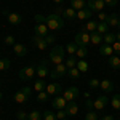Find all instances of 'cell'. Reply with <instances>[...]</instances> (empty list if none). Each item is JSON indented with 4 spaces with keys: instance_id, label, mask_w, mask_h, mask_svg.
<instances>
[{
    "instance_id": "31",
    "label": "cell",
    "mask_w": 120,
    "mask_h": 120,
    "mask_svg": "<svg viewBox=\"0 0 120 120\" xmlns=\"http://www.w3.org/2000/svg\"><path fill=\"white\" fill-rule=\"evenodd\" d=\"M77 69H79L80 72H86V71L90 69V66H88V63H86V61L79 59V61H77Z\"/></svg>"
},
{
    "instance_id": "11",
    "label": "cell",
    "mask_w": 120,
    "mask_h": 120,
    "mask_svg": "<svg viewBox=\"0 0 120 120\" xmlns=\"http://www.w3.org/2000/svg\"><path fill=\"white\" fill-rule=\"evenodd\" d=\"M34 32H35V35L46 37L50 34V29H48V26H46L45 22H38V24H35V27H34Z\"/></svg>"
},
{
    "instance_id": "4",
    "label": "cell",
    "mask_w": 120,
    "mask_h": 120,
    "mask_svg": "<svg viewBox=\"0 0 120 120\" xmlns=\"http://www.w3.org/2000/svg\"><path fill=\"white\" fill-rule=\"evenodd\" d=\"M67 72H69L67 66H66L64 63H61V64H56L55 66V69L50 72V77H51L53 80H56V79H59V77H64Z\"/></svg>"
},
{
    "instance_id": "19",
    "label": "cell",
    "mask_w": 120,
    "mask_h": 120,
    "mask_svg": "<svg viewBox=\"0 0 120 120\" xmlns=\"http://www.w3.org/2000/svg\"><path fill=\"white\" fill-rule=\"evenodd\" d=\"M13 51L16 56H26L27 55V48L22 45V43H15L13 45Z\"/></svg>"
},
{
    "instance_id": "5",
    "label": "cell",
    "mask_w": 120,
    "mask_h": 120,
    "mask_svg": "<svg viewBox=\"0 0 120 120\" xmlns=\"http://www.w3.org/2000/svg\"><path fill=\"white\" fill-rule=\"evenodd\" d=\"M63 96H64V99L67 102L75 101V99H79V96H80V90H79L77 86H69L67 90H64Z\"/></svg>"
},
{
    "instance_id": "16",
    "label": "cell",
    "mask_w": 120,
    "mask_h": 120,
    "mask_svg": "<svg viewBox=\"0 0 120 120\" xmlns=\"http://www.w3.org/2000/svg\"><path fill=\"white\" fill-rule=\"evenodd\" d=\"M91 16H93V11L90 8H83V10L77 11V18L80 19V21H88Z\"/></svg>"
},
{
    "instance_id": "34",
    "label": "cell",
    "mask_w": 120,
    "mask_h": 120,
    "mask_svg": "<svg viewBox=\"0 0 120 120\" xmlns=\"http://www.w3.org/2000/svg\"><path fill=\"white\" fill-rule=\"evenodd\" d=\"M27 119L29 120H42V114H40V111H32L27 114Z\"/></svg>"
},
{
    "instance_id": "12",
    "label": "cell",
    "mask_w": 120,
    "mask_h": 120,
    "mask_svg": "<svg viewBox=\"0 0 120 120\" xmlns=\"http://www.w3.org/2000/svg\"><path fill=\"white\" fill-rule=\"evenodd\" d=\"M46 64H48V61H45V59H43V61H42V63H40V64L37 66V77L38 79H45L46 75L50 74V72H48V67H46Z\"/></svg>"
},
{
    "instance_id": "38",
    "label": "cell",
    "mask_w": 120,
    "mask_h": 120,
    "mask_svg": "<svg viewBox=\"0 0 120 120\" xmlns=\"http://www.w3.org/2000/svg\"><path fill=\"white\" fill-rule=\"evenodd\" d=\"M85 120H99V119H98V114L94 111H88L85 115Z\"/></svg>"
},
{
    "instance_id": "43",
    "label": "cell",
    "mask_w": 120,
    "mask_h": 120,
    "mask_svg": "<svg viewBox=\"0 0 120 120\" xmlns=\"http://www.w3.org/2000/svg\"><path fill=\"white\" fill-rule=\"evenodd\" d=\"M66 117H67V114H66L64 109H61V111H58V112H56V119H58V120H64Z\"/></svg>"
},
{
    "instance_id": "53",
    "label": "cell",
    "mask_w": 120,
    "mask_h": 120,
    "mask_svg": "<svg viewBox=\"0 0 120 120\" xmlns=\"http://www.w3.org/2000/svg\"><path fill=\"white\" fill-rule=\"evenodd\" d=\"M2 98H3V94H2V91H0V99H2Z\"/></svg>"
},
{
    "instance_id": "23",
    "label": "cell",
    "mask_w": 120,
    "mask_h": 120,
    "mask_svg": "<svg viewBox=\"0 0 120 120\" xmlns=\"http://www.w3.org/2000/svg\"><path fill=\"white\" fill-rule=\"evenodd\" d=\"M99 88H101L102 91H106V93H109V91H112V88H114V85H112V82L111 80H101V85H99Z\"/></svg>"
},
{
    "instance_id": "41",
    "label": "cell",
    "mask_w": 120,
    "mask_h": 120,
    "mask_svg": "<svg viewBox=\"0 0 120 120\" xmlns=\"http://www.w3.org/2000/svg\"><path fill=\"white\" fill-rule=\"evenodd\" d=\"M3 42H5V45L13 46V45H15V37H13V35H7V37L3 38Z\"/></svg>"
},
{
    "instance_id": "17",
    "label": "cell",
    "mask_w": 120,
    "mask_h": 120,
    "mask_svg": "<svg viewBox=\"0 0 120 120\" xmlns=\"http://www.w3.org/2000/svg\"><path fill=\"white\" fill-rule=\"evenodd\" d=\"M32 42H34V45L37 46L38 50H45L46 46H48L45 37H40V35H34V37H32Z\"/></svg>"
},
{
    "instance_id": "29",
    "label": "cell",
    "mask_w": 120,
    "mask_h": 120,
    "mask_svg": "<svg viewBox=\"0 0 120 120\" xmlns=\"http://www.w3.org/2000/svg\"><path fill=\"white\" fill-rule=\"evenodd\" d=\"M96 27H98V22H96V21H88V22H86V24H85V30H86V32H90V34H91V32H94V30H96Z\"/></svg>"
},
{
    "instance_id": "14",
    "label": "cell",
    "mask_w": 120,
    "mask_h": 120,
    "mask_svg": "<svg viewBox=\"0 0 120 120\" xmlns=\"http://www.w3.org/2000/svg\"><path fill=\"white\" fill-rule=\"evenodd\" d=\"M46 93H48V94H53V96H58V94H59V93L63 91V90H61V85H59V83H50V85H46Z\"/></svg>"
},
{
    "instance_id": "47",
    "label": "cell",
    "mask_w": 120,
    "mask_h": 120,
    "mask_svg": "<svg viewBox=\"0 0 120 120\" xmlns=\"http://www.w3.org/2000/svg\"><path fill=\"white\" fill-rule=\"evenodd\" d=\"M45 40H46V43H48V45H51V43L55 42V35H51V34H48V35L45 37Z\"/></svg>"
},
{
    "instance_id": "2",
    "label": "cell",
    "mask_w": 120,
    "mask_h": 120,
    "mask_svg": "<svg viewBox=\"0 0 120 120\" xmlns=\"http://www.w3.org/2000/svg\"><path fill=\"white\" fill-rule=\"evenodd\" d=\"M50 59L56 64H61L63 61H64V48L59 45H56L55 48H51V51H50Z\"/></svg>"
},
{
    "instance_id": "9",
    "label": "cell",
    "mask_w": 120,
    "mask_h": 120,
    "mask_svg": "<svg viewBox=\"0 0 120 120\" xmlns=\"http://www.w3.org/2000/svg\"><path fill=\"white\" fill-rule=\"evenodd\" d=\"M106 106H107V96H106V94L98 96V98L93 101V109H94V111H102V109H106Z\"/></svg>"
},
{
    "instance_id": "37",
    "label": "cell",
    "mask_w": 120,
    "mask_h": 120,
    "mask_svg": "<svg viewBox=\"0 0 120 120\" xmlns=\"http://www.w3.org/2000/svg\"><path fill=\"white\" fill-rule=\"evenodd\" d=\"M48 96H50V94L46 93V90H43V91H40V93L37 94V101H40V102H45L46 99H48Z\"/></svg>"
},
{
    "instance_id": "49",
    "label": "cell",
    "mask_w": 120,
    "mask_h": 120,
    "mask_svg": "<svg viewBox=\"0 0 120 120\" xmlns=\"http://www.w3.org/2000/svg\"><path fill=\"white\" fill-rule=\"evenodd\" d=\"M101 120H114V117H112V115H104Z\"/></svg>"
},
{
    "instance_id": "36",
    "label": "cell",
    "mask_w": 120,
    "mask_h": 120,
    "mask_svg": "<svg viewBox=\"0 0 120 120\" xmlns=\"http://www.w3.org/2000/svg\"><path fill=\"white\" fill-rule=\"evenodd\" d=\"M77 43L75 42H72V43H67V46H66V50H67V53L69 55H75V51H77Z\"/></svg>"
},
{
    "instance_id": "3",
    "label": "cell",
    "mask_w": 120,
    "mask_h": 120,
    "mask_svg": "<svg viewBox=\"0 0 120 120\" xmlns=\"http://www.w3.org/2000/svg\"><path fill=\"white\" fill-rule=\"evenodd\" d=\"M75 43H77V46H88V43H91L90 32H86L85 29H82V30L75 35Z\"/></svg>"
},
{
    "instance_id": "27",
    "label": "cell",
    "mask_w": 120,
    "mask_h": 120,
    "mask_svg": "<svg viewBox=\"0 0 120 120\" xmlns=\"http://www.w3.org/2000/svg\"><path fill=\"white\" fill-rule=\"evenodd\" d=\"M109 64H111L112 69H120V56H111Z\"/></svg>"
},
{
    "instance_id": "51",
    "label": "cell",
    "mask_w": 120,
    "mask_h": 120,
    "mask_svg": "<svg viewBox=\"0 0 120 120\" xmlns=\"http://www.w3.org/2000/svg\"><path fill=\"white\" fill-rule=\"evenodd\" d=\"M53 2H55L56 5H59V3H63V2H64V0H53Z\"/></svg>"
},
{
    "instance_id": "7",
    "label": "cell",
    "mask_w": 120,
    "mask_h": 120,
    "mask_svg": "<svg viewBox=\"0 0 120 120\" xmlns=\"http://www.w3.org/2000/svg\"><path fill=\"white\" fill-rule=\"evenodd\" d=\"M35 74H37V69L34 66H26L19 71V79L21 80H30Z\"/></svg>"
},
{
    "instance_id": "45",
    "label": "cell",
    "mask_w": 120,
    "mask_h": 120,
    "mask_svg": "<svg viewBox=\"0 0 120 120\" xmlns=\"http://www.w3.org/2000/svg\"><path fill=\"white\" fill-rule=\"evenodd\" d=\"M99 85H101V82H99L98 79H91V80H90V86H91V88H98Z\"/></svg>"
},
{
    "instance_id": "32",
    "label": "cell",
    "mask_w": 120,
    "mask_h": 120,
    "mask_svg": "<svg viewBox=\"0 0 120 120\" xmlns=\"http://www.w3.org/2000/svg\"><path fill=\"white\" fill-rule=\"evenodd\" d=\"M111 106L115 109V111H120V94H115L111 99Z\"/></svg>"
},
{
    "instance_id": "10",
    "label": "cell",
    "mask_w": 120,
    "mask_h": 120,
    "mask_svg": "<svg viewBox=\"0 0 120 120\" xmlns=\"http://www.w3.org/2000/svg\"><path fill=\"white\" fill-rule=\"evenodd\" d=\"M88 8L91 10V11H102V10L106 8V3H104V0H88Z\"/></svg>"
},
{
    "instance_id": "35",
    "label": "cell",
    "mask_w": 120,
    "mask_h": 120,
    "mask_svg": "<svg viewBox=\"0 0 120 120\" xmlns=\"http://www.w3.org/2000/svg\"><path fill=\"white\" fill-rule=\"evenodd\" d=\"M75 56L80 58V59H83V58L86 56V46H79L77 51H75Z\"/></svg>"
},
{
    "instance_id": "26",
    "label": "cell",
    "mask_w": 120,
    "mask_h": 120,
    "mask_svg": "<svg viewBox=\"0 0 120 120\" xmlns=\"http://www.w3.org/2000/svg\"><path fill=\"white\" fill-rule=\"evenodd\" d=\"M71 7L74 10H83L85 8V0H71Z\"/></svg>"
},
{
    "instance_id": "28",
    "label": "cell",
    "mask_w": 120,
    "mask_h": 120,
    "mask_svg": "<svg viewBox=\"0 0 120 120\" xmlns=\"http://www.w3.org/2000/svg\"><path fill=\"white\" fill-rule=\"evenodd\" d=\"M77 61H79V59H77L74 55H71L69 58H67V61H66L64 64L67 66V69H72V67H77Z\"/></svg>"
},
{
    "instance_id": "52",
    "label": "cell",
    "mask_w": 120,
    "mask_h": 120,
    "mask_svg": "<svg viewBox=\"0 0 120 120\" xmlns=\"http://www.w3.org/2000/svg\"><path fill=\"white\" fill-rule=\"evenodd\" d=\"M115 35H117V40L120 42V32H119V34H115Z\"/></svg>"
},
{
    "instance_id": "50",
    "label": "cell",
    "mask_w": 120,
    "mask_h": 120,
    "mask_svg": "<svg viewBox=\"0 0 120 120\" xmlns=\"http://www.w3.org/2000/svg\"><path fill=\"white\" fill-rule=\"evenodd\" d=\"M63 10H64V8H61V7H59V8H56V15H59V16H61V15H63Z\"/></svg>"
},
{
    "instance_id": "24",
    "label": "cell",
    "mask_w": 120,
    "mask_h": 120,
    "mask_svg": "<svg viewBox=\"0 0 120 120\" xmlns=\"http://www.w3.org/2000/svg\"><path fill=\"white\" fill-rule=\"evenodd\" d=\"M90 37H91V43L93 45H101V42H102V35L99 34V32H91L90 34Z\"/></svg>"
},
{
    "instance_id": "18",
    "label": "cell",
    "mask_w": 120,
    "mask_h": 120,
    "mask_svg": "<svg viewBox=\"0 0 120 120\" xmlns=\"http://www.w3.org/2000/svg\"><path fill=\"white\" fill-rule=\"evenodd\" d=\"M64 19H69V21H72V19L77 18V10H74L72 7L71 8H64L63 10V15H61Z\"/></svg>"
},
{
    "instance_id": "30",
    "label": "cell",
    "mask_w": 120,
    "mask_h": 120,
    "mask_svg": "<svg viewBox=\"0 0 120 120\" xmlns=\"http://www.w3.org/2000/svg\"><path fill=\"white\" fill-rule=\"evenodd\" d=\"M107 27H109V24H107V22H99V21H98L96 32H99L101 35H104V34H107Z\"/></svg>"
},
{
    "instance_id": "21",
    "label": "cell",
    "mask_w": 120,
    "mask_h": 120,
    "mask_svg": "<svg viewBox=\"0 0 120 120\" xmlns=\"http://www.w3.org/2000/svg\"><path fill=\"white\" fill-rule=\"evenodd\" d=\"M119 21H120V16L117 13H112V15L107 16V21H106V22H107L109 26H112V27H117V26H119Z\"/></svg>"
},
{
    "instance_id": "1",
    "label": "cell",
    "mask_w": 120,
    "mask_h": 120,
    "mask_svg": "<svg viewBox=\"0 0 120 120\" xmlns=\"http://www.w3.org/2000/svg\"><path fill=\"white\" fill-rule=\"evenodd\" d=\"M45 24L48 26L50 30H59V29L64 27V18H61L59 15H56V13H51V15H48L45 16Z\"/></svg>"
},
{
    "instance_id": "55",
    "label": "cell",
    "mask_w": 120,
    "mask_h": 120,
    "mask_svg": "<svg viewBox=\"0 0 120 120\" xmlns=\"http://www.w3.org/2000/svg\"><path fill=\"white\" fill-rule=\"evenodd\" d=\"M21 120H29V119H21Z\"/></svg>"
},
{
    "instance_id": "54",
    "label": "cell",
    "mask_w": 120,
    "mask_h": 120,
    "mask_svg": "<svg viewBox=\"0 0 120 120\" xmlns=\"http://www.w3.org/2000/svg\"><path fill=\"white\" fill-rule=\"evenodd\" d=\"M117 27H119V29H120V21H119V26H117Z\"/></svg>"
},
{
    "instance_id": "33",
    "label": "cell",
    "mask_w": 120,
    "mask_h": 120,
    "mask_svg": "<svg viewBox=\"0 0 120 120\" xmlns=\"http://www.w3.org/2000/svg\"><path fill=\"white\" fill-rule=\"evenodd\" d=\"M10 69V59L5 58V59H0V72H5Z\"/></svg>"
},
{
    "instance_id": "42",
    "label": "cell",
    "mask_w": 120,
    "mask_h": 120,
    "mask_svg": "<svg viewBox=\"0 0 120 120\" xmlns=\"http://www.w3.org/2000/svg\"><path fill=\"white\" fill-rule=\"evenodd\" d=\"M107 16H109V15H106L104 11H99V13H98V21H99V22H106V21H107Z\"/></svg>"
},
{
    "instance_id": "15",
    "label": "cell",
    "mask_w": 120,
    "mask_h": 120,
    "mask_svg": "<svg viewBox=\"0 0 120 120\" xmlns=\"http://www.w3.org/2000/svg\"><path fill=\"white\" fill-rule=\"evenodd\" d=\"M64 111H66L67 115L74 117V115H77V112H79V106H77V102H75V101H71V102H67V106H66Z\"/></svg>"
},
{
    "instance_id": "46",
    "label": "cell",
    "mask_w": 120,
    "mask_h": 120,
    "mask_svg": "<svg viewBox=\"0 0 120 120\" xmlns=\"http://www.w3.org/2000/svg\"><path fill=\"white\" fill-rule=\"evenodd\" d=\"M112 48H114V51H115V53H119V55H120V42H119V40L112 43Z\"/></svg>"
},
{
    "instance_id": "39",
    "label": "cell",
    "mask_w": 120,
    "mask_h": 120,
    "mask_svg": "<svg viewBox=\"0 0 120 120\" xmlns=\"http://www.w3.org/2000/svg\"><path fill=\"white\" fill-rule=\"evenodd\" d=\"M80 74H82V72H80L77 67H72V69H69V75H71L72 79H79V77H80Z\"/></svg>"
},
{
    "instance_id": "48",
    "label": "cell",
    "mask_w": 120,
    "mask_h": 120,
    "mask_svg": "<svg viewBox=\"0 0 120 120\" xmlns=\"http://www.w3.org/2000/svg\"><path fill=\"white\" fill-rule=\"evenodd\" d=\"M16 117H18V120H21V119H27V114H26V112H22V111H19L18 114H16Z\"/></svg>"
},
{
    "instance_id": "56",
    "label": "cell",
    "mask_w": 120,
    "mask_h": 120,
    "mask_svg": "<svg viewBox=\"0 0 120 120\" xmlns=\"http://www.w3.org/2000/svg\"><path fill=\"white\" fill-rule=\"evenodd\" d=\"M64 120H67V119H64Z\"/></svg>"
},
{
    "instance_id": "40",
    "label": "cell",
    "mask_w": 120,
    "mask_h": 120,
    "mask_svg": "<svg viewBox=\"0 0 120 120\" xmlns=\"http://www.w3.org/2000/svg\"><path fill=\"white\" fill-rule=\"evenodd\" d=\"M43 120H58V119H56V114H53L50 111H45L43 112Z\"/></svg>"
},
{
    "instance_id": "13",
    "label": "cell",
    "mask_w": 120,
    "mask_h": 120,
    "mask_svg": "<svg viewBox=\"0 0 120 120\" xmlns=\"http://www.w3.org/2000/svg\"><path fill=\"white\" fill-rule=\"evenodd\" d=\"M51 104H53V107L56 111H61V109H66L67 101L64 99V96H55V99L51 101Z\"/></svg>"
},
{
    "instance_id": "25",
    "label": "cell",
    "mask_w": 120,
    "mask_h": 120,
    "mask_svg": "<svg viewBox=\"0 0 120 120\" xmlns=\"http://www.w3.org/2000/svg\"><path fill=\"white\" fill-rule=\"evenodd\" d=\"M45 88H46V83H45V80H43V79H38L37 82L34 83V90H35V91H37V93L43 91Z\"/></svg>"
},
{
    "instance_id": "8",
    "label": "cell",
    "mask_w": 120,
    "mask_h": 120,
    "mask_svg": "<svg viewBox=\"0 0 120 120\" xmlns=\"http://www.w3.org/2000/svg\"><path fill=\"white\" fill-rule=\"evenodd\" d=\"M3 15L7 16L8 22H10V24H13V26H18V24H21V21H22L21 15H18V13H13V11H8V10H3Z\"/></svg>"
},
{
    "instance_id": "44",
    "label": "cell",
    "mask_w": 120,
    "mask_h": 120,
    "mask_svg": "<svg viewBox=\"0 0 120 120\" xmlns=\"http://www.w3.org/2000/svg\"><path fill=\"white\" fill-rule=\"evenodd\" d=\"M104 3H106L107 7H111V8H114V7H117L119 0H104Z\"/></svg>"
},
{
    "instance_id": "20",
    "label": "cell",
    "mask_w": 120,
    "mask_h": 120,
    "mask_svg": "<svg viewBox=\"0 0 120 120\" xmlns=\"http://www.w3.org/2000/svg\"><path fill=\"white\" fill-rule=\"evenodd\" d=\"M99 53H101L102 56H106V58H111L112 53H114V48H112V45H107V43H104V45L99 46Z\"/></svg>"
},
{
    "instance_id": "22",
    "label": "cell",
    "mask_w": 120,
    "mask_h": 120,
    "mask_svg": "<svg viewBox=\"0 0 120 120\" xmlns=\"http://www.w3.org/2000/svg\"><path fill=\"white\" fill-rule=\"evenodd\" d=\"M102 42L107 43V45H112L114 42H117V35H115V34H111V32H107V34L102 35Z\"/></svg>"
},
{
    "instance_id": "6",
    "label": "cell",
    "mask_w": 120,
    "mask_h": 120,
    "mask_svg": "<svg viewBox=\"0 0 120 120\" xmlns=\"http://www.w3.org/2000/svg\"><path fill=\"white\" fill-rule=\"evenodd\" d=\"M29 98H30V88H29V86L21 88V90H19V91H16V94H15V101L18 102V104L26 102Z\"/></svg>"
}]
</instances>
